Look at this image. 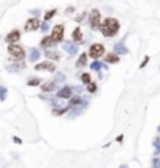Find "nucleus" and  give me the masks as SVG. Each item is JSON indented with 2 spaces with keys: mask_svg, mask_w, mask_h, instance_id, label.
Returning <instances> with one entry per match:
<instances>
[{
  "mask_svg": "<svg viewBox=\"0 0 160 168\" xmlns=\"http://www.w3.org/2000/svg\"><path fill=\"white\" fill-rule=\"evenodd\" d=\"M100 30H101V33H103L106 38H112V36H115V34L118 33V30H120V24H118L117 19H114V17H107V19L100 25Z\"/></svg>",
  "mask_w": 160,
  "mask_h": 168,
  "instance_id": "1",
  "label": "nucleus"
},
{
  "mask_svg": "<svg viewBox=\"0 0 160 168\" xmlns=\"http://www.w3.org/2000/svg\"><path fill=\"white\" fill-rule=\"evenodd\" d=\"M8 53H9L11 58H14V59H23V56H25V50H23V47H20L19 44L8 45Z\"/></svg>",
  "mask_w": 160,
  "mask_h": 168,
  "instance_id": "2",
  "label": "nucleus"
},
{
  "mask_svg": "<svg viewBox=\"0 0 160 168\" xmlns=\"http://www.w3.org/2000/svg\"><path fill=\"white\" fill-rule=\"evenodd\" d=\"M104 55V45L103 44H92L90 50H89V56H92L93 59H98Z\"/></svg>",
  "mask_w": 160,
  "mask_h": 168,
  "instance_id": "3",
  "label": "nucleus"
},
{
  "mask_svg": "<svg viewBox=\"0 0 160 168\" xmlns=\"http://www.w3.org/2000/svg\"><path fill=\"white\" fill-rule=\"evenodd\" d=\"M89 20H90L92 30H98V28H100V22H101V14H100V11H98V9H92Z\"/></svg>",
  "mask_w": 160,
  "mask_h": 168,
  "instance_id": "4",
  "label": "nucleus"
},
{
  "mask_svg": "<svg viewBox=\"0 0 160 168\" xmlns=\"http://www.w3.org/2000/svg\"><path fill=\"white\" fill-rule=\"evenodd\" d=\"M50 38L56 44L62 42V39H64V25H54V28L51 30V36Z\"/></svg>",
  "mask_w": 160,
  "mask_h": 168,
  "instance_id": "5",
  "label": "nucleus"
},
{
  "mask_svg": "<svg viewBox=\"0 0 160 168\" xmlns=\"http://www.w3.org/2000/svg\"><path fill=\"white\" fill-rule=\"evenodd\" d=\"M40 27V22L38 17H30L28 20H27V24H25V31H36V30H39Z\"/></svg>",
  "mask_w": 160,
  "mask_h": 168,
  "instance_id": "6",
  "label": "nucleus"
},
{
  "mask_svg": "<svg viewBox=\"0 0 160 168\" xmlns=\"http://www.w3.org/2000/svg\"><path fill=\"white\" fill-rule=\"evenodd\" d=\"M19 39H20V31H19V30H13V31H9V33L6 34V38H5V41L8 42V45L17 44Z\"/></svg>",
  "mask_w": 160,
  "mask_h": 168,
  "instance_id": "7",
  "label": "nucleus"
},
{
  "mask_svg": "<svg viewBox=\"0 0 160 168\" xmlns=\"http://www.w3.org/2000/svg\"><path fill=\"white\" fill-rule=\"evenodd\" d=\"M34 70H47V72H56V66H54L53 62H48V61H45V62H39V64H36V66H34Z\"/></svg>",
  "mask_w": 160,
  "mask_h": 168,
  "instance_id": "8",
  "label": "nucleus"
},
{
  "mask_svg": "<svg viewBox=\"0 0 160 168\" xmlns=\"http://www.w3.org/2000/svg\"><path fill=\"white\" fill-rule=\"evenodd\" d=\"M72 95H73V87H70V86H65V87H62L58 93H56V97L58 98H72Z\"/></svg>",
  "mask_w": 160,
  "mask_h": 168,
  "instance_id": "9",
  "label": "nucleus"
},
{
  "mask_svg": "<svg viewBox=\"0 0 160 168\" xmlns=\"http://www.w3.org/2000/svg\"><path fill=\"white\" fill-rule=\"evenodd\" d=\"M62 47H64V50H65V51H69L70 55H75V53H78V45H76V44L64 42V44H62Z\"/></svg>",
  "mask_w": 160,
  "mask_h": 168,
  "instance_id": "10",
  "label": "nucleus"
},
{
  "mask_svg": "<svg viewBox=\"0 0 160 168\" xmlns=\"http://www.w3.org/2000/svg\"><path fill=\"white\" fill-rule=\"evenodd\" d=\"M40 45L45 48V50H48L50 47H54L56 45V42L53 41L50 36H45V38H42V41H40Z\"/></svg>",
  "mask_w": 160,
  "mask_h": 168,
  "instance_id": "11",
  "label": "nucleus"
},
{
  "mask_svg": "<svg viewBox=\"0 0 160 168\" xmlns=\"http://www.w3.org/2000/svg\"><path fill=\"white\" fill-rule=\"evenodd\" d=\"M72 39L76 42V44L82 42V30H81L80 27H78V28H75V31H73V34H72Z\"/></svg>",
  "mask_w": 160,
  "mask_h": 168,
  "instance_id": "12",
  "label": "nucleus"
},
{
  "mask_svg": "<svg viewBox=\"0 0 160 168\" xmlns=\"http://www.w3.org/2000/svg\"><path fill=\"white\" fill-rule=\"evenodd\" d=\"M56 86H58V84L54 83V81H50V83H45V84H42V92H45V93H48V92H51V90H54V89H56Z\"/></svg>",
  "mask_w": 160,
  "mask_h": 168,
  "instance_id": "13",
  "label": "nucleus"
},
{
  "mask_svg": "<svg viewBox=\"0 0 160 168\" xmlns=\"http://www.w3.org/2000/svg\"><path fill=\"white\" fill-rule=\"evenodd\" d=\"M118 61H120V56L115 55V53H111V55L106 56V62H107V64H115V62H118Z\"/></svg>",
  "mask_w": 160,
  "mask_h": 168,
  "instance_id": "14",
  "label": "nucleus"
},
{
  "mask_svg": "<svg viewBox=\"0 0 160 168\" xmlns=\"http://www.w3.org/2000/svg\"><path fill=\"white\" fill-rule=\"evenodd\" d=\"M80 104H81V98L80 97H72V98H70V101H69V109L76 108V106H80Z\"/></svg>",
  "mask_w": 160,
  "mask_h": 168,
  "instance_id": "15",
  "label": "nucleus"
},
{
  "mask_svg": "<svg viewBox=\"0 0 160 168\" xmlns=\"http://www.w3.org/2000/svg\"><path fill=\"white\" fill-rule=\"evenodd\" d=\"M121 53H123V55H126V53H127V48L124 47V44H123V42L115 45V55H121Z\"/></svg>",
  "mask_w": 160,
  "mask_h": 168,
  "instance_id": "16",
  "label": "nucleus"
},
{
  "mask_svg": "<svg viewBox=\"0 0 160 168\" xmlns=\"http://www.w3.org/2000/svg\"><path fill=\"white\" fill-rule=\"evenodd\" d=\"M39 56H40L39 50H38V48H33L31 53H30V61H31V62H36V61L39 59Z\"/></svg>",
  "mask_w": 160,
  "mask_h": 168,
  "instance_id": "17",
  "label": "nucleus"
},
{
  "mask_svg": "<svg viewBox=\"0 0 160 168\" xmlns=\"http://www.w3.org/2000/svg\"><path fill=\"white\" fill-rule=\"evenodd\" d=\"M87 56H89V55H85V53H82V55L80 56V59H78V62H76V67H78V69H81L82 66H85V62H87Z\"/></svg>",
  "mask_w": 160,
  "mask_h": 168,
  "instance_id": "18",
  "label": "nucleus"
},
{
  "mask_svg": "<svg viewBox=\"0 0 160 168\" xmlns=\"http://www.w3.org/2000/svg\"><path fill=\"white\" fill-rule=\"evenodd\" d=\"M45 56L50 58V59H59V53L51 51V50H47V51H45Z\"/></svg>",
  "mask_w": 160,
  "mask_h": 168,
  "instance_id": "19",
  "label": "nucleus"
},
{
  "mask_svg": "<svg viewBox=\"0 0 160 168\" xmlns=\"http://www.w3.org/2000/svg\"><path fill=\"white\" fill-rule=\"evenodd\" d=\"M96 89H98L96 83H93V81H92V83L87 84V92H89V93H95V92H96Z\"/></svg>",
  "mask_w": 160,
  "mask_h": 168,
  "instance_id": "20",
  "label": "nucleus"
},
{
  "mask_svg": "<svg viewBox=\"0 0 160 168\" xmlns=\"http://www.w3.org/2000/svg\"><path fill=\"white\" fill-rule=\"evenodd\" d=\"M40 83H42V81H40V78H36V76H34V78H30V80L27 81L28 86H39Z\"/></svg>",
  "mask_w": 160,
  "mask_h": 168,
  "instance_id": "21",
  "label": "nucleus"
},
{
  "mask_svg": "<svg viewBox=\"0 0 160 168\" xmlns=\"http://www.w3.org/2000/svg\"><path fill=\"white\" fill-rule=\"evenodd\" d=\"M81 81L87 86L89 83H92V78H90V75H89V73H82V75H81Z\"/></svg>",
  "mask_w": 160,
  "mask_h": 168,
  "instance_id": "22",
  "label": "nucleus"
},
{
  "mask_svg": "<svg viewBox=\"0 0 160 168\" xmlns=\"http://www.w3.org/2000/svg\"><path fill=\"white\" fill-rule=\"evenodd\" d=\"M5 100H6V87L0 86V101H5Z\"/></svg>",
  "mask_w": 160,
  "mask_h": 168,
  "instance_id": "23",
  "label": "nucleus"
},
{
  "mask_svg": "<svg viewBox=\"0 0 160 168\" xmlns=\"http://www.w3.org/2000/svg\"><path fill=\"white\" fill-rule=\"evenodd\" d=\"M154 148H156V151H154V154H156V157L160 154V140L159 139H156L154 140Z\"/></svg>",
  "mask_w": 160,
  "mask_h": 168,
  "instance_id": "24",
  "label": "nucleus"
},
{
  "mask_svg": "<svg viewBox=\"0 0 160 168\" xmlns=\"http://www.w3.org/2000/svg\"><path fill=\"white\" fill-rule=\"evenodd\" d=\"M54 14H56V9H51V11L45 13V17H44V19H45V22H47V20H50V19H51Z\"/></svg>",
  "mask_w": 160,
  "mask_h": 168,
  "instance_id": "25",
  "label": "nucleus"
},
{
  "mask_svg": "<svg viewBox=\"0 0 160 168\" xmlns=\"http://www.w3.org/2000/svg\"><path fill=\"white\" fill-rule=\"evenodd\" d=\"M101 67H103V66H101L98 61L92 62V66H90V69H92V70H96V72H98V70H101Z\"/></svg>",
  "mask_w": 160,
  "mask_h": 168,
  "instance_id": "26",
  "label": "nucleus"
},
{
  "mask_svg": "<svg viewBox=\"0 0 160 168\" xmlns=\"http://www.w3.org/2000/svg\"><path fill=\"white\" fill-rule=\"evenodd\" d=\"M67 109H69V108H64V109H54V111H53V114H54V115H62Z\"/></svg>",
  "mask_w": 160,
  "mask_h": 168,
  "instance_id": "27",
  "label": "nucleus"
},
{
  "mask_svg": "<svg viewBox=\"0 0 160 168\" xmlns=\"http://www.w3.org/2000/svg\"><path fill=\"white\" fill-rule=\"evenodd\" d=\"M152 168H160V159L159 157H154V159H152Z\"/></svg>",
  "mask_w": 160,
  "mask_h": 168,
  "instance_id": "28",
  "label": "nucleus"
},
{
  "mask_svg": "<svg viewBox=\"0 0 160 168\" xmlns=\"http://www.w3.org/2000/svg\"><path fill=\"white\" fill-rule=\"evenodd\" d=\"M62 81H65V76H64L62 73H59V75H58V78L54 80V83L58 84V83H62Z\"/></svg>",
  "mask_w": 160,
  "mask_h": 168,
  "instance_id": "29",
  "label": "nucleus"
},
{
  "mask_svg": "<svg viewBox=\"0 0 160 168\" xmlns=\"http://www.w3.org/2000/svg\"><path fill=\"white\" fill-rule=\"evenodd\" d=\"M148 62H149V56H145V59H143V61H142V64H140V69H143Z\"/></svg>",
  "mask_w": 160,
  "mask_h": 168,
  "instance_id": "30",
  "label": "nucleus"
},
{
  "mask_svg": "<svg viewBox=\"0 0 160 168\" xmlns=\"http://www.w3.org/2000/svg\"><path fill=\"white\" fill-rule=\"evenodd\" d=\"M13 140H14V142H16L17 145H20V143H22V140H20L19 137H13Z\"/></svg>",
  "mask_w": 160,
  "mask_h": 168,
  "instance_id": "31",
  "label": "nucleus"
},
{
  "mask_svg": "<svg viewBox=\"0 0 160 168\" xmlns=\"http://www.w3.org/2000/svg\"><path fill=\"white\" fill-rule=\"evenodd\" d=\"M117 142H118V143L123 142V135H118V137H117Z\"/></svg>",
  "mask_w": 160,
  "mask_h": 168,
  "instance_id": "32",
  "label": "nucleus"
},
{
  "mask_svg": "<svg viewBox=\"0 0 160 168\" xmlns=\"http://www.w3.org/2000/svg\"><path fill=\"white\" fill-rule=\"evenodd\" d=\"M121 168H127V167H126V165H121Z\"/></svg>",
  "mask_w": 160,
  "mask_h": 168,
  "instance_id": "33",
  "label": "nucleus"
},
{
  "mask_svg": "<svg viewBox=\"0 0 160 168\" xmlns=\"http://www.w3.org/2000/svg\"><path fill=\"white\" fill-rule=\"evenodd\" d=\"M159 131H160V126H159Z\"/></svg>",
  "mask_w": 160,
  "mask_h": 168,
  "instance_id": "34",
  "label": "nucleus"
}]
</instances>
